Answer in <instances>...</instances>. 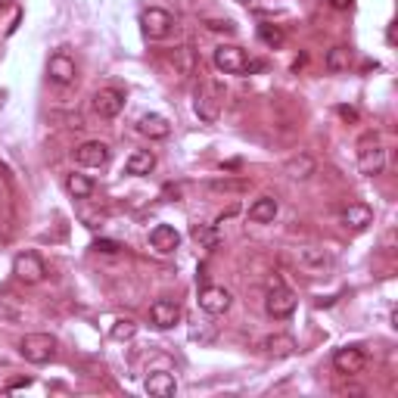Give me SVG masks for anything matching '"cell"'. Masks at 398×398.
Instances as JSON below:
<instances>
[{
	"instance_id": "cell-5",
	"label": "cell",
	"mask_w": 398,
	"mask_h": 398,
	"mask_svg": "<svg viewBox=\"0 0 398 398\" xmlns=\"http://www.w3.org/2000/svg\"><path fill=\"white\" fill-rule=\"evenodd\" d=\"M221 100H224V93L218 90L215 84H206V88H199V90H197V100H193V109H197L199 122H206V124L218 122V115H221Z\"/></svg>"
},
{
	"instance_id": "cell-16",
	"label": "cell",
	"mask_w": 398,
	"mask_h": 398,
	"mask_svg": "<svg viewBox=\"0 0 398 398\" xmlns=\"http://www.w3.org/2000/svg\"><path fill=\"white\" fill-rule=\"evenodd\" d=\"M339 221H342V228H349V230H368L373 224V212L364 202H352V206L342 209Z\"/></svg>"
},
{
	"instance_id": "cell-18",
	"label": "cell",
	"mask_w": 398,
	"mask_h": 398,
	"mask_svg": "<svg viewBox=\"0 0 398 398\" xmlns=\"http://www.w3.org/2000/svg\"><path fill=\"white\" fill-rule=\"evenodd\" d=\"M171 72H175L177 78H190L193 72H197V50H193L190 44H181L171 50Z\"/></svg>"
},
{
	"instance_id": "cell-24",
	"label": "cell",
	"mask_w": 398,
	"mask_h": 398,
	"mask_svg": "<svg viewBox=\"0 0 398 398\" xmlns=\"http://www.w3.org/2000/svg\"><path fill=\"white\" fill-rule=\"evenodd\" d=\"M324 66H327V72H349V66H352V50H349L346 44H336V47H330L327 50V57H324Z\"/></svg>"
},
{
	"instance_id": "cell-30",
	"label": "cell",
	"mask_w": 398,
	"mask_h": 398,
	"mask_svg": "<svg viewBox=\"0 0 398 398\" xmlns=\"http://www.w3.org/2000/svg\"><path fill=\"white\" fill-rule=\"evenodd\" d=\"M109 333H112V339H119V342H122V339H131V336L137 333V324H134V321H115Z\"/></svg>"
},
{
	"instance_id": "cell-19",
	"label": "cell",
	"mask_w": 398,
	"mask_h": 398,
	"mask_svg": "<svg viewBox=\"0 0 398 398\" xmlns=\"http://www.w3.org/2000/svg\"><path fill=\"white\" fill-rule=\"evenodd\" d=\"M137 131L144 137H150V140H165L171 134V122L165 119V115L150 112V115H144V119L137 122Z\"/></svg>"
},
{
	"instance_id": "cell-17",
	"label": "cell",
	"mask_w": 398,
	"mask_h": 398,
	"mask_svg": "<svg viewBox=\"0 0 398 398\" xmlns=\"http://www.w3.org/2000/svg\"><path fill=\"white\" fill-rule=\"evenodd\" d=\"M315 171H317V162L311 159L308 153H295L283 162V175L290 177V181H308Z\"/></svg>"
},
{
	"instance_id": "cell-1",
	"label": "cell",
	"mask_w": 398,
	"mask_h": 398,
	"mask_svg": "<svg viewBox=\"0 0 398 398\" xmlns=\"http://www.w3.org/2000/svg\"><path fill=\"white\" fill-rule=\"evenodd\" d=\"M19 355L25 358L28 364H47L57 358V339L50 333H28L19 342Z\"/></svg>"
},
{
	"instance_id": "cell-29",
	"label": "cell",
	"mask_w": 398,
	"mask_h": 398,
	"mask_svg": "<svg viewBox=\"0 0 398 398\" xmlns=\"http://www.w3.org/2000/svg\"><path fill=\"white\" fill-rule=\"evenodd\" d=\"M193 240L202 243L206 249H215L218 246V230L215 228H193Z\"/></svg>"
},
{
	"instance_id": "cell-7",
	"label": "cell",
	"mask_w": 398,
	"mask_h": 398,
	"mask_svg": "<svg viewBox=\"0 0 398 398\" xmlns=\"http://www.w3.org/2000/svg\"><path fill=\"white\" fill-rule=\"evenodd\" d=\"M215 66L221 69L224 75H246V69H249V59H246V53L240 50L237 44H221V47H215Z\"/></svg>"
},
{
	"instance_id": "cell-28",
	"label": "cell",
	"mask_w": 398,
	"mask_h": 398,
	"mask_svg": "<svg viewBox=\"0 0 398 398\" xmlns=\"http://www.w3.org/2000/svg\"><path fill=\"white\" fill-rule=\"evenodd\" d=\"M259 37H262V41L268 44V47H280V44L286 41L283 28H280V25H271V22H262V25H259Z\"/></svg>"
},
{
	"instance_id": "cell-10",
	"label": "cell",
	"mask_w": 398,
	"mask_h": 398,
	"mask_svg": "<svg viewBox=\"0 0 398 398\" xmlns=\"http://www.w3.org/2000/svg\"><path fill=\"white\" fill-rule=\"evenodd\" d=\"M78 75V66L75 59L69 57V53H53L50 59H47V78H50L53 84H59V88H66V84H72Z\"/></svg>"
},
{
	"instance_id": "cell-14",
	"label": "cell",
	"mask_w": 398,
	"mask_h": 398,
	"mask_svg": "<svg viewBox=\"0 0 398 398\" xmlns=\"http://www.w3.org/2000/svg\"><path fill=\"white\" fill-rule=\"evenodd\" d=\"M150 321L159 327V330H171V327L181 321V305L171 299H156L150 305Z\"/></svg>"
},
{
	"instance_id": "cell-9",
	"label": "cell",
	"mask_w": 398,
	"mask_h": 398,
	"mask_svg": "<svg viewBox=\"0 0 398 398\" xmlns=\"http://www.w3.org/2000/svg\"><path fill=\"white\" fill-rule=\"evenodd\" d=\"M333 368H336V373H342V377H358V373L368 368V355H364V349H358V346L336 349Z\"/></svg>"
},
{
	"instance_id": "cell-2",
	"label": "cell",
	"mask_w": 398,
	"mask_h": 398,
	"mask_svg": "<svg viewBox=\"0 0 398 398\" xmlns=\"http://www.w3.org/2000/svg\"><path fill=\"white\" fill-rule=\"evenodd\" d=\"M293 259L311 277H321V274H327V271L333 268V255L327 252V249H321V246H295Z\"/></svg>"
},
{
	"instance_id": "cell-36",
	"label": "cell",
	"mask_w": 398,
	"mask_h": 398,
	"mask_svg": "<svg viewBox=\"0 0 398 398\" xmlns=\"http://www.w3.org/2000/svg\"><path fill=\"white\" fill-rule=\"evenodd\" d=\"M6 6H10V0H0V10H6Z\"/></svg>"
},
{
	"instance_id": "cell-13",
	"label": "cell",
	"mask_w": 398,
	"mask_h": 398,
	"mask_svg": "<svg viewBox=\"0 0 398 398\" xmlns=\"http://www.w3.org/2000/svg\"><path fill=\"white\" fill-rule=\"evenodd\" d=\"M230 302H233V295L224 286H202V293H199V308L206 315H224L230 308Z\"/></svg>"
},
{
	"instance_id": "cell-12",
	"label": "cell",
	"mask_w": 398,
	"mask_h": 398,
	"mask_svg": "<svg viewBox=\"0 0 398 398\" xmlns=\"http://www.w3.org/2000/svg\"><path fill=\"white\" fill-rule=\"evenodd\" d=\"M124 109V93L115 90V88H103L93 93V112L100 115V119H115Z\"/></svg>"
},
{
	"instance_id": "cell-37",
	"label": "cell",
	"mask_w": 398,
	"mask_h": 398,
	"mask_svg": "<svg viewBox=\"0 0 398 398\" xmlns=\"http://www.w3.org/2000/svg\"><path fill=\"white\" fill-rule=\"evenodd\" d=\"M237 4H252V0H237Z\"/></svg>"
},
{
	"instance_id": "cell-11",
	"label": "cell",
	"mask_w": 398,
	"mask_h": 398,
	"mask_svg": "<svg viewBox=\"0 0 398 398\" xmlns=\"http://www.w3.org/2000/svg\"><path fill=\"white\" fill-rule=\"evenodd\" d=\"M75 162L81 168H103L109 162V146L103 140H84L81 146H75Z\"/></svg>"
},
{
	"instance_id": "cell-26",
	"label": "cell",
	"mask_w": 398,
	"mask_h": 398,
	"mask_svg": "<svg viewBox=\"0 0 398 398\" xmlns=\"http://www.w3.org/2000/svg\"><path fill=\"white\" fill-rule=\"evenodd\" d=\"M252 181H246V177H218V181H209V190L212 193H230V197H237V193H246Z\"/></svg>"
},
{
	"instance_id": "cell-22",
	"label": "cell",
	"mask_w": 398,
	"mask_h": 398,
	"mask_svg": "<svg viewBox=\"0 0 398 398\" xmlns=\"http://www.w3.org/2000/svg\"><path fill=\"white\" fill-rule=\"evenodd\" d=\"M146 392H150L153 398H171L177 392V383H175V377L165 370H156L146 377Z\"/></svg>"
},
{
	"instance_id": "cell-31",
	"label": "cell",
	"mask_w": 398,
	"mask_h": 398,
	"mask_svg": "<svg viewBox=\"0 0 398 398\" xmlns=\"http://www.w3.org/2000/svg\"><path fill=\"white\" fill-rule=\"evenodd\" d=\"M202 25L209 31H215V35H237V25H233L230 19H206Z\"/></svg>"
},
{
	"instance_id": "cell-4",
	"label": "cell",
	"mask_w": 398,
	"mask_h": 398,
	"mask_svg": "<svg viewBox=\"0 0 398 398\" xmlns=\"http://www.w3.org/2000/svg\"><path fill=\"white\" fill-rule=\"evenodd\" d=\"M140 25H144V35L150 41H162V37H168L175 31V16L168 10H162V6H150V10H144V16H140Z\"/></svg>"
},
{
	"instance_id": "cell-8",
	"label": "cell",
	"mask_w": 398,
	"mask_h": 398,
	"mask_svg": "<svg viewBox=\"0 0 398 398\" xmlns=\"http://www.w3.org/2000/svg\"><path fill=\"white\" fill-rule=\"evenodd\" d=\"M295 305H299V299H295V293L286 290V286L271 290L268 299H264V311H268V317H274V321H286V317H293Z\"/></svg>"
},
{
	"instance_id": "cell-21",
	"label": "cell",
	"mask_w": 398,
	"mask_h": 398,
	"mask_svg": "<svg viewBox=\"0 0 398 398\" xmlns=\"http://www.w3.org/2000/svg\"><path fill=\"white\" fill-rule=\"evenodd\" d=\"M280 212V206H277V199L274 197H259L249 206V221L252 224H271L277 218Z\"/></svg>"
},
{
	"instance_id": "cell-33",
	"label": "cell",
	"mask_w": 398,
	"mask_h": 398,
	"mask_svg": "<svg viewBox=\"0 0 398 398\" xmlns=\"http://www.w3.org/2000/svg\"><path fill=\"white\" fill-rule=\"evenodd\" d=\"M336 115H339V119H346V122H352V124L361 122V115H358L355 106H336Z\"/></svg>"
},
{
	"instance_id": "cell-20",
	"label": "cell",
	"mask_w": 398,
	"mask_h": 398,
	"mask_svg": "<svg viewBox=\"0 0 398 398\" xmlns=\"http://www.w3.org/2000/svg\"><path fill=\"white\" fill-rule=\"evenodd\" d=\"M150 243H153V249H159V252H175V249L181 246V233L171 228V224H156L150 230Z\"/></svg>"
},
{
	"instance_id": "cell-6",
	"label": "cell",
	"mask_w": 398,
	"mask_h": 398,
	"mask_svg": "<svg viewBox=\"0 0 398 398\" xmlns=\"http://www.w3.org/2000/svg\"><path fill=\"white\" fill-rule=\"evenodd\" d=\"M13 274L22 280V283H41L47 277V264L37 252H19L13 259Z\"/></svg>"
},
{
	"instance_id": "cell-35",
	"label": "cell",
	"mask_w": 398,
	"mask_h": 398,
	"mask_svg": "<svg viewBox=\"0 0 398 398\" xmlns=\"http://www.w3.org/2000/svg\"><path fill=\"white\" fill-rule=\"evenodd\" d=\"M333 6H339V10H342V6H346V0H333Z\"/></svg>"
},
{
	"instance_id": "cell-32",
	"label": "cell",
	"mask_w": 398,
	"mask_h": 398,
	"mask_svg": "<svg viewBox=\"0 0 398 398\" xmlns=\"http://www.w3.org/2000/svg\"><path fill=\"white\" fill-rule=\"evenodd\" d=\"M93 249H97V252H106V255H115V252H122V243H115V240H97V243H93Z\"/></svg>"
},
{
	"instance_id": "cell-15",
	"label": "cell",
	"mask_w": 398,
	"mask_h": 398,
	"mask_svg": "<svg viewBox=\"0 0 398 398\" xmlns=\"http://www.w3.org/2000/svg\"><path fill=\"white\" fill-rule=\"evenodd\" d=\"M259 349H262V355H268V358H290V355H295L299 342H295L290 333H271V336H264L259 342Z\"/></svg>"
},
{
	"instance_id": "cell-3",
	"label": "cell",
	"mask_w": 398,
	"mask_h": 398,
	"mask_svg": "<svg viewBox=\"0 0 398 398\" xmlns=\"http://www.w3.org/2000/svg\"><path fill=\"white\" fill-rule=\"evenodd\" d=\"M358 168L368 177H377L386 171V146L377 144V137H368L361 144V150H358Z\"/></svg>"
},
{
	"instance_id": "cell-34",
	"label": "cell",
	"mask_w": 398,
	"mask_h": 398,
	"mask_svg": "<svg viewBox=\"0 0 398 398\" xmlns=\"http://www.w3.org/2000/svg\"><path fill=\"white\" fill-rule=\"evenodd\" d=\"M165 197H175V199H181V187H165Z\"/></svg>"
},
{
	"instance_id": "cell-23",
	"label": "cell",
	"mask_w": 398,
	"mask_h": 398,
	"mask_svg": "<svg viewBox=\"0 0 398 398\" xmlns=\"http://www.w3.org/2000/svg\"><path fill=\"white\" fill-rule=\"evenodd\" d=\"M153 168H156V153L153 150H134L128 156V162H124V171H128V175H134V177L150 175Z\"/></svg>"
},
{
	"instance_id": "cell-27",
	"label": "cell",
	"mask_w": 398,
	"mask_h": 398,
	"mask_svg": "<svg viewBox=\"0 0 398 398\" xmlns=\"http://www.w3.org/2000/svg\"><path fill=\"white\" fill-rule=\"evenodd\" d=\"M25 317V311H22V305L13 299V295H6V293H0V321H10V324H16V321H22Z\"/></svg>"
},
{
	"instance_id": "cell-25",
	"label": "cell",
	"mask_w": 398,
	"mask_h": 398,
	"mask_svg": "<svg viewBox=\"0 0 398 398\" xmlns=\"http://www.w3.org/2000/svg\"><path fill=\"white\" fill-rule=\"evenodd\" d=\"M66 190H69V197H75V199H90L93 197V181L88 175L72 171V175L66 177Z\"/></svg>"
}]
</instances>
